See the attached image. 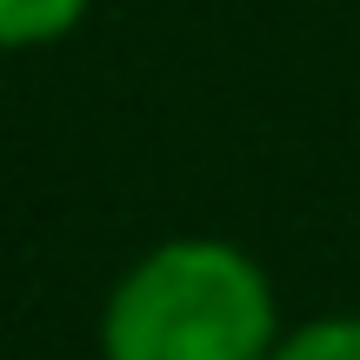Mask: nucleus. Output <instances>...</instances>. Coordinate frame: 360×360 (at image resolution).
Listing matches in <instances>:
<instances>
[{
  "label": "nucleus",
  "mask_w": 360,
  "mask_h": 360,
  "mask_svg": "<svg viewBox=\"0 0 360 360\" xmlns=\"http://www.w3.org/2000/svg\"><path fill=\"white\" fill-rule=\"evenodd\" d=\"M281 307L260 260L214 233L141 254L101 307V360H274Z\"/></svg>",
  "instance_id": "obj_1"
},
{
  "label": "nucleus",
  "mask_w": 360,
  "mask_h": 360,
  "mask_svg": "<svg viewBox=\"0 0 360 360\" xmlns=\"http://www.w3.org/2000/svg\"><path fill=\"white\" fill-rule=\"evenodd\" d=\"M94 0H0V53L20 47H53L87 20Z\"/></svg>",
  "instance_id": "obj_2"
},
{
  "label": "nucleus",
  "mask_w": 360,
  "mask_h": 360,
  "mask_svg": "<svg viewBox=\"0 0 360 360\" xmlns=\"http://www.w3.org/2000/svg\"><path fill=\"white\" fill-rule=\"evenodd\" d=\"M274 360H360V314H321V321L281 334Z\"/></svg>",
  "instance_id": "obj_3"
}]
</instances>
